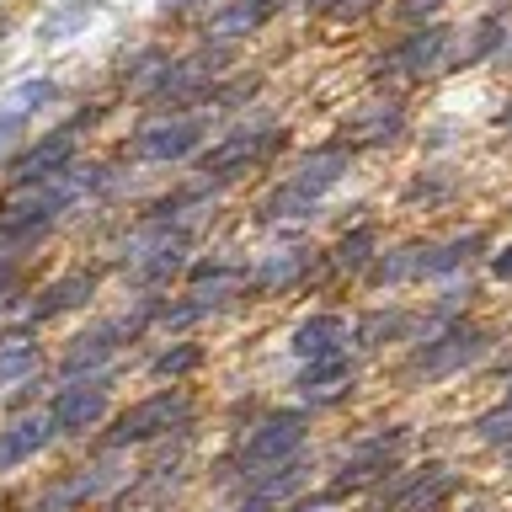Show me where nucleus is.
Wrapping results in <instances>:
<instances>
[{"label":"nucleus","mask_w":512,"mask_h":512,"mask_svg":"<svg viewBox=\"0 0 512 512\" xmlns=\"http://www.w3.org/2000/svg\"><path fill=\"white\" fill-rule=\"evenodd\" d=\"M347 176V150L342 144H326V150H310L299 160V171L288 176L283 187H272L267 192V203H262V219L267 224H278V219H299V214H310V208L326 198V192L336 187Z\"/></svg>","instance_id":"f257e3e1"},{"label":"nucleus","mask_w":512,"mask_h":512,"mask_svg":"<svg viewBox=\"0 0 512 512\" xmlns=\"http://www.w3.org/2000/svg\"><path fill=\"white\" fill-rule=\"evenodd\" d=\"M486 347H491V336L480 326H448L406 358V384H432V379L459 374V368H470L475 358H486Z\"/></svg>","instance_id":"f03ea898"},{"label":"nucleus","mask_w":512,"mask_h":512,"mask_svg":"<svg viewBox=\"0 0 512 512\" xmlns=\"http://www.w3.org/2000/svg\"><path fill=\"white\" fill-rule=\"evenodd\" d=\"M224 70H230V48H214V38H208V48H198V54H187V59H176V64L160 59V70L150 75L144 96L160 102V107L187 102V96H203V86H214Z\"/></svg>","instance_id":"7ed1b4c3"},{"label":"nucleus","mask_w":512,"mask_h":512,"mask_svg":"<svg viewBox=\"0 0 512 512\" xmlns=\"http://www.w3.org/2000/svg\"><path fill=\"white\" fill-rule=\"evenodd\" d=\"M278 144H283V128L278 123L230 128V134H224L214 150L198 160V171H203V182H230V176H240V171H256L272 150H278Z\"/></svg>","instance_id":"20e7f679"},{"label":"nucleus","mask_w":512,"mask_h":512,"mask_svg":"<svg viewBox=\"0 0 512 512\" xmlns=\"http://www.w3.org/2000/svg\"><path fill=\"white\" fill-rule=\"evenodd\" d=\"M299 448H304V411H272L251 427L246 448H240V475L246 480L262 475V470H272V464L294 459Z\"/></svg>","instance_id":"39448f33"},{"label":"nucleus","mask_w":512,"mask_h":512,"mask_svg":"<svg viewBox=\"0 0 512 512\" xmlns=\"http://www.w3.org/2000/svg\"><path fill=\"white\" fill-rule=\"evenodd\" d=\"M192 422V400L182 390H166V395H150L139 400L134 411L118 416V427L107 432V448H128V443H150V438H166L171 427H187Z\"/></svg>","instance_id":"423d86ee"},{"label":"nucleus","mask_w":512,"mask_h":512,"mask_svg":"<svg viewBox=\"0 0 512 512\" xmlns=\"http://www.w3.org/2000/svg\"><path fill=\"white\" fill-rule=\"evenodd\" d=\"M155 315V304H139L134 315H118V320H102V326H91V331H80L75 342H70V352H64V374H96L112 352H118L128 336H139V326Z\"/></svg>","instance_id":"0eeeda50"},{"label":"nucleus","mask_w":512,"mask_h":512,"mask_svg":"<svg viewBox=\"0 0 512 512\" xmlns=\"http://www.w3.org/2000/svg\"><path fill=\"white\" fill-rule=\"evenodd\" d=\"M406 438H411V432L395 427V432H379V438L358 443V448L347 454L342 475L331 480V496H347V491H363L368 480H384V475H390V464H395V454L406 448Z\"/></svg>","instance_id":"6e6552de"},{"label":"nucleus","mask_w":512,"mask_h":512,"mask_svg":"<svg viewBox=\"0 0 512 512\" xmlns=\"http://www.w3.org/2000/svg\"><path fill=\"white\" fill-rule=\"evenodd\" d=\"M448 491H454V470L448 464H422V470L400 475L379 496V512H432V507H443Z\"/></svg>","instance_id":"1a4fd4ad"},{"label":"nucleus","mask_w":512,"mask_h":512,"mask_svg":"<svg viewBox=\"0 0 512 512\" xmlns=\"http://www.w3.org/2000/svg\"><path fill=\"white\" fill-rule=\"evenodd\" d=\"M203 144V118H160L150 128H139L134 134V155L139 160H182Z\"/></svg>","instance_id":"9d476101"},{"label":"nucleus","mask_w":512,"mask_h":512,"mask_svg":"<svg viewBox=\"0 0 512 512\" xmlns=\"http://www.w3.org/2000/svg\"><path fill=\"white\" fill-rule=\"evenodd\" d=\"M54 432H86L107 416V384L102 379H86V384H64V390L54 395Z\"/></svg>","instance_id":"9b49d317"},{"label":"nucleus","mask_w":512,"mask_h":512,"mask_svg":"<svg viewBox=\"0 0 512 512\" xmlns=\"http://www.w3.org/2000/svg\"><path fill=\"white\" fill-rule=\"evenodd\" d=\"M70 155H75V134H70V128H59V134H48L43 144H32V150L16 155L11 182H43V176L70 171Z\"/></svg>","instance_id":"f8f14e48"},{"label":"nucleus","mask_w":512,"mask_h":512,"mask_svg":"<svg viewBox=\"0 0 512 512\" xmlns=\"http://www.w3.org/2000/svg\"><path fill=\"white\" fill-rule=\"evenodd\" d=\"M48 438H54V416H22V422L0 427V470H16L32 454H43Z\"/></svg>","instance_id":"ddd939ff"},{"label":"nucleus","mask_w":512,"mask_h":512,"mask_svg":"<svg viewBox=\"0 0 512 512\" xmlns=\"http://www.w3.org/2000/svg\"><path fill=\"white\" fill-rule=\"evenodd\" d=\"M448 43H454V32L448 27H422V32H411L406 43L390 54L395 70H406V75H427V70H438V64L448 59Z\"/></svg>","instance_id":"4468645a"},{"label":"nucleus","mask_w":512,"mask_h":512,"mask_svg":"<svg viewBox=\"0 0 512 512\" xmlns=\"http://www.w3.org/2000/svg\"><path fill=\"white\" fill-rule=\"evenodd\" d=\"M347 342V326L336 315H310V320H299L294 326V358L299 363H315V358H331V352H342Z\"/></svg>","instance_id":"2eb2a0df"},{"label":"nucleus","mask_w":512,"mask_h":512,"mask_svg":"<svg viewBox=\"0 0 512 512\" xmlns=\"http://www.w3.org/2000/svg\"><path fill=\"white\" fill-rule=\"evenodd\" d=\"M107 486H112V464H91V470H75V475H64L48 496H38V512H70L75 502H86V496L107 491Z\"/></svg>","instance_id":"dca6fc26"},{"label":"nucleus","mask_w":512,"mask_h":512,"mask_svg":"<svg viewBox=\"0 0 512 512\" xmlns=\"http://www.w3.org/2000/svg\"><path fill=\"white\" fill-rule=\"evenodd\" d=\"M352 390V358H342V352H331V358H315L310 368H304L299 379V395L304 400H336Z\"/></svg>","instance_id":"f3484780"},{"label":"nucleus","mask_w":512,"mask_h":512,"mask_svg":"<svg viewBox=\"0 0 512 512\" xmlns=\"http://www.w3.org/2000/svg\"><path fill=\"white\" fill-rule=\"evenodd\" d=\"M96 294V278L91 272H64V278H54L38 294V304H32V315L38 320H54V315H64V310H75V304H86Z\"/></svg>","instance_id":"a211bd4d"},{"label":"nucleus","mask_w":512,"mask_h":512,"mask_svg":"<svg viewBox=\"0 0 512 512\" xmlns=\"http://www.w3.org/2000/svg\"><path fill=\"white\" fill-rule=\"evenodd\" d=\"M240 283H246V278H240L235 267H198V272H192V294H187V304H192L198 315H208V310H219L224 299H235Z\"/></svg>","instance_id":"6ab92c4d"},{"label":"nucleus","mask_w":512,"mask_h":512,"mask_svg":"<svg viewBox=\"0 0 512 512\" xmlns=\"http://www.w3.org/2000/svg\"><path fill=\"white\" fill-rule=\"evenodd\" d=\"M400 134V107L390 102H368V107H358L347 118V139L352 144H384V139H395Z\"/></svg>","instance_id":"aec40b11"},{"label":"nucleus","mask_w":512,"mask_h":512,"mask_svg":"<svg viewBox=\"0 0 512 512\" xmlns=\"http://www.w3.org/2000/svg\"><path fill=\"white\" fill-rule=\"evenodd\" d=\"M272 6L278 0H230L219 16H214V27H208V38H219V43H230V38H246L251 27H262L267 16H272Z\"/></svg>","instance_id":"412c9836"},{"label":"nucleus","mask_w":512,"mask_h":512,"mask_svg":"<svg viewBox=\"0 0 512 512\" xmlns=\"http://www.w3.org/2000/svg\"><path fill=\"white\" fill-rule=\"evenodd\" d=\"M310 262H315L310 251H283V256H272V262H262L251 272V288H256V294H278V288L299 283L304 272H310Z\"/></svg>","instance_id":"4be33fe9"},{"label":"nucleus","mask_w":512,"mask_h":512,"mask_svg":"<svg viewBox=\"0 0 512 512\" xmlns=\"http://www.w3.org/2000/svg\"><path fill=\"white\" fill-rule=\"evenodd\" d=\"M411 326H416V320H411L406 310H368L352 336H358L363 352H374V347H384V342H400V336H406Z\"/></svg>","instance_id":"5701e85b"},{"label":"nucleus","mask_w":512,"mask_h":512,"mask_svg":"<svg viewBox=\"0 0 512 512\" xmlns=\"http://www.w3.org/2000/svg\"><path fill=\"white\" fill-rule=\"evenodd\" d=\"M496 43H502V16H480V22L464 32V48L448 54V64H480L496 54Z\"/></svg>","instance_id":"b1692460"},{"label":"nucleus","mask_w":512,"mask_h":512,"mask_svg":"<svg viewBox=\"0 0 512 512\" xmlns=\"http://www.w3.org/2000/svg\"><path fill=\"white\" fill-rule=\"evenodd\" d=\"M91 16H96V6H91V0H70V6H59V11H48V16H43L38 38H43V43H64L70 32H80V27H86Z\"/></svg>","instance_id":"393cba45"},{"label":"nucleus","mask_w":512,"mask_h":512,"mask_svg":"<svg viewBox=\"0 0 512 512\" xmlns=\"http://www.w3.org/2000/svg\"><path fill=\"white\" fill-rule=\"evenodd\" d=\"M480 246H486L480 235H459V240H448V246H432V251L422 256V272H427V278H443V272L464 267V256H475Z\"/></svg>","instance_id":"a878e982"},{"label":"nucleus","mask_w":512,"mask_h":512,"mask_svg":"<svg viewBox=\"0 0 512 512\" xmlns=\"http://www.w3.org/2000/svg\"><path fill=\"white\" fill-rule=\"evenodd\" d=\"M32 368H38V347H32L27 336H6V347H0V384L27 379Z\"/></svg>","instance_id":"bb28decb"},{"label":"nucleus","mask_w":512,"mask_h":512,"mask_svg":"<svg viewBox=\"0 0 512 512\" xmlns=\"http://www.w3.org/2000/svg\"><path fill=\"white\" fill-rule=\"evenodd\" d=\"M422 256H427V246L390 251L384 262H374V283H406V278H422Z\"/></svg>","instance_id":"cd10ccee"},{"label":"nucleus","mask_w":512,"mask_h":512,"mask_svg":"<svg viewBox=\"0 0 512 512\" xmlns=\"http://www.w3.org/2000/svg\"><path fill=\"white\" fill-rule=\"evenodd\" d=\"M475 438L491 443V448H512V395L502 400V406H491L486 416L475 422Z\"/></svg>","instance_id":"c85d7f7f"},{"label":"nucleus","mask_w":512,"mask_h":512,"mask_svg":"<svg viewBox=\"0 0 512 512\" xmlns=\"http://www.w3.org/2000/svg\"><path fill=\"white\" fill-rule=\"evenodd\" d=\"M368 251H374V230L363 224V230H352V235L336 240V256H331V262L342 267V272H358V267L368 262Z\"/></svg>","instance_id":"c756f323"},{"label":"nucleus","mask_w":512,"mask_h":512,"mask_svg":"<svg viewBox=\"0 0 512 512\" xmlns=\"http://www.w3.org/2000/svg\"><path fill=\"white\" fill-rule=\"evenodd\" d=\"M203 363V352L192 347V342H182V347H171V352H160V358L150 363V374L155 379H182V374H192V368Z\"/></svg>","instance_id":"7c9ffc66"},{"label":"nucleus","mask_w":512,"mask_h":512,"mask_svg":"<svg viewBox=\"0 0 512 512\" xmlns=\"http://www.w3.org/2000/svg\"><path fill=\"white\" fill-rule=\"evenodd\" d=\"M22 123H27V112H16L11 102H0V150H6V144L22 134Z\"/></svg>","instance_id":"2f4dec72"},{"label":"nucleus","mask_w":512,"mask_h":512,"mask_svg":"<svg viewBox=\"0 0 512 512\" xmlns=\"http://www.w3.org/2000/svg\"><path fill=\"white\" fill-rule=\"evenodd\" d=\"M438 6H448V0H406V6H400V16H406V22H422V16H432Z\"/></svg>","instance_id":"473e14b6"},{"label":"nucleus","mask_w":512,"mask_h":512,"mask_svg":"<svg viewBox=\"0 0 512 512\" xmlns=\"http://www.w3.org/2000/svg\"><path fill=\"white\" fill-rule=\"evenodd\" d=\"M491 272H496V278H512V246H502L491 256Z\"/></svg>","instance_id":"72a5a7b5"},{"label":"nucleus","mask_w":512,"mask_h":512,"mask_svg":"<svg viewBox=\"0 0 512 512\" xmlns=\"http://www.w3.org/2000/svg\"><path fill=\"white\" fill-rule=\"evenodd\" d=\"M160 6H166V11H176V6H192V0H160Z\"/></svg>","instance_id":"f704fd0d"},{"label":"nucleus","mask_w":512,"mask_h":512,"mask_svg":"<svg viewBox=\"0 0 512 512\" xmlns=\"http://www.w3.org/2000/svg\"><path fill=\"white\" fill-rule=\"evenodd\" d=\"M502 379H507V395H512V363H507V374H502Z\"/></svg>","instance_id":"c9c22d12"},{"label":"nucleus","mask_w":512,"mask_h":512,"mask_svg":"<svg viewBox=\"0 0 512 512\" xmlns=\"http://www.w3.org/2000/svg\"><path fill=\"white\" fill-rule=\"evenodd\" d=\"M507 64H512V48H507Z\"/></svg>","instance_id":"e433bc0d"},{"label":"nucleus","mask_w":512,"mask_h":512,"mask_svg":"<svg viewBox=\"0 0 512 512\" xmlns=\"http://www.w3.org/2000/svg\"><path fill=\"white\" fill-rule=\"evenodd\" d=\"M304 512H320V507H304Z\"/></svg>","instance_id":"4c0bfd02"}]
</instances>
